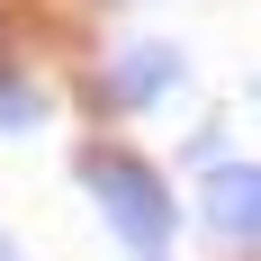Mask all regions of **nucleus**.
Masks as SVG:
<instances>
[{
	"label": "nucleus",
	"mask_w": 261,
	"mask_h": 261,
	"mask_svg": "<svg viewBox=\"0 0 261 261\" xmlns=\"http://www.w3.org/2000/svg\"><path fill=\"white\" fill-rule=\"evenodd\" d=\"M207 225L225 243H261V162H207Z\"/></svg>",
	"instance_id": "7ed1b4c3"
},
{
	"label": "nucleus",
	"mask_w": 261,
	"mask_h": 261,
	"mask_svg": "<svg viewBox=\"0 0 261 261\" xmlns=\"http://www.w3.org/2000/svg\"><path fill=\"white\" fill-rule=\"evenodd\" d=\"M27 126H45V99L18 72H0V135H27Z\"/></svg>",
	"instance_id": "20e7f679"
},
{
	"label": "nucleus",
	"mask_w": 261,
	"mask_h": 261,
	"mask_svg": "<svg viewBox=\"0 0 261 261\" xmlns=\"http://www.w3.org/2000/svg\"><path fill=\"white\" fill-rule=\"evenodd\" d=\"M0 261H18V243H9V234H0Z\"/></svg>",
	"instance_id": "39448f33"
},
{
	"label": "nucleus",
	"mask_w": 261,
	"mask_h": 261,
	"mask_svg": "<svg viewBox=\"0 0 261 261\" xmlns=\"http://www.w3.org/2000/svg\"><path fill=\"white\" fill-rule=\"evenodd\" d=\"M180 81H189V54H180V45H162V36H135V45L99 72V99H108V108H162Z\"/></svg>",
	"instance_id": "f03ea898"
},
{
	"label": "nucleus",
	"mask_w": 261,
	"mask_h": 261,
	"mask_svg": "<svg viewBox=\"0 0 261 261\" xmlns=\"http://www.w3.org/2000/svg\"><path fill=\"white\" fill-rule=\"evenodd\" d=\"M72 171H81L90 207L108 216V234L126 243V252H144V261H153L162 243L180 234V198H171V180H162L144 153H126V144H90Z\"/></svg>",
	"instance_id": "f257e3e1"
}]
</instances>
